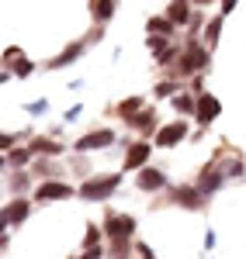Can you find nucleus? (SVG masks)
I'll return each mask as SVG.
<instances>
[{
	"instance_id": "15",
	"label": "nucleus",
	"mask_w": 246,
	"mask_h": 259,
	"mask_svg": "<svg viewBox=\"0 0 246 259\" xmlns=\"http://www.w3.org/2000/svg\"><path fill=\"white\" fill-rule=\"evenodd\" d=\"M115 7H118V0H90V14L97 21H108L115 14Z\"/></svg>"
},
{
	"instance_id": "9",
	"label": "nucleus",
	"mask_w": 246,
	"mask_h": 259,
	"mask_svg": "<svg viewBox=\"0 0 246 259\" xmlns=\"http://www.w3.org/2000/svg\"><path fill=\"white\" fill-rule=\"evenodd\" d=\"M219 111H222V104H219V97H212V94H205V97H198V121L201 124H208V121L219 118Z\"/></svg>"
},
{
	"instance_id": "7",
	"label": "nucleus",
	"mask_w": 246,
	"mask_h": 259,
	"mask_svg": "<svg viewBox=\"0 0 246 259\" xmlns=\"http://www.w3.org/2000/svg\"><path fill=\"white\" fill-rule=\"evenodd\" d=\"M115 142V135L108 132V128H101V132H90V135H83L80 142H77V149L80 152H87V149H108Z\"/></svg>"
},
{
	"instance_id": "16",
	"label": "nucleus",
	"mask_w": 246,
	"mask_h": 259,
	"mask_svg": "<svg viewBox=\"0 0 246 259\" xmlns=\"http://www.w3.org/2000/svg\"><path fill=\"white\" fill-rule=\"evenodd\" d=\"M173 21L170 18H149V35H160V38H170L173 35Z\"/></svg>"
},
{
	"instance_id": "5",
	"label": "nucleus",
	"mask_w": 246,
	"mask_h": 259,
	"mask_svg": "<svg viewBox=\"0 0 246 259\" xmlns=\"http://www.w3.org/2000/svg\"><path fill=\"white\" fill-rule=\"evenodd\" d=\"M181 139H187V124L184 121H173V124H163V128H160L156 145H160V149H170V145H177Z\"/></svg>"
},
{
	"instance_id": "22",
	"label": "nucleus",
	"mask_w": 246,
	"mask_h": 259,
	"mask_svg": "<svg viewBox=\"0 0 246 259\" xmlns=\"http://www.w3.org/2000/svg\"><path fill=\"white\" fill-rule=\"evenodd\" d=\"M14 73H18V76H28V73H31V62L18 59V62H14Z\"/></svg>"
},
{
	"instance_id": "21",
	"label": "nucleus",
	"mask_w": 246,
	"mask_h": 259,
	"mask_svg": "<svg viewBox=\"0 0 246 259\" xmlns=\"http://www.w3.org/2000/svg\"><path fill=\"white\" fill-rule=\"evenodd\" d=\"M31 152H49V156H56V152H59V145H56V142H35V145H31Z\"/></svg>"
},
{
	"instance_id": "17",
	"label": "nucleus",
	"mask_w": 246,
	"mask_h": 259,
	"mask_svg": "<svg viewBox=\"0 0 246 259\" xmlns=\"http://www.w3.org/2000/svg\"><path fill=\"white\" fill-rule=\"evenodd\" d=\"M139 107H143V97H128V100L118 104V114L128 121V118H135V111H139Z\"/></svg>"
},
{
	"instance_id": "24",
	"label": "nucleus",
	"mask_w": 246,
	"mask_h": 259,
	"mask_svg": "<svg viewBox=\"0 0 246 259\" xmlns=\"http://www.w3.org/2000/svg\"><path fill=\"white\" fill-rule=\"evenodd\" d=\"M173 90H177V83H160V94H163V97H170Z\"/></svg>"
},
{
	"instance_id": "12",
	"label": "nucleus",
	"mask_w": 246,
	"mask_h": 259,
	"mask_svg": "<svg viewBox=\"0 0 246 259\" xmlns=\"http://www.w3.org/2000/svg\"><path fill=\"white\" fill-rule=\"evenodd\" d=\"M222 177H226V173H222V169H215V166H212V169H205V173H201V180H198V190H201V194H215V190H219V183H222Z\"/></svg>"
},
{
	"instance_id": "1",
	"label": "nucleus",
	"mask_w": 246,
	"mask_h": 259,
	"mask_svg": "<svg viewBox=\"0 0 246 259\" xmlns=\"http://www.w3.org/2000/svg\"><path fill=\"white\" fill-rule=\"evenodd\" d=\"M118 183H122V177H118V173H111V177H94V180H87V183H83L80 197H87V200H104V197H111V194L118 190Z\"/></svg>"
},
{
	"instance_id": "14",
	"label": "nucleus",
	"mask_w": 246,
	"mask_h": 259,
	"mask_svg": "<svg viewBox=\"0 0 246 259\" xmlns=\"http://www.w3.org/2000/svg\"><path fill=\"white\" fill-rule=\"evenodd\" d=\"M166 18L173 21V24H187V21H191V7H187V0H170Z\"/></svg>"
},
{
	"instance_id": "8",
	"label": "nucleus",
	"mask_w": 246,
	"mask_h": 259,
	"mask_svg": "<svg viewBox=\"0 0 246 259\" xmlns=\"http://www.w3.org/2000/svg\"><path fill=\"white\" fill-rule=\"evenodd\" d=\"M173 204H184V207L194 211V207L205 204V194H201L198 187H177V190H173Z\"/></svg>"
},
{
	"instance_id": "20",
	"label": "nucleus",
	"mask_w": 246,
	"mask_h": 259,
	"mask_svg": "<svg viewBox=\"0 0 246 259\" xmlns=\"http://www.w3.org/2000/svg\"><path fill=\"white\" fill-rule=\"evenodd\" d=\"M156 121V114L153 111H143V114H135V118H128V124H135V128H149Z\"/></svg>"
},
{
	"instance_id": "11",
	"label": "nucleus",
	"mask_w": 246,
	"mask_h": 259,
	"mask_svg": "<svg viewBox=\"0 0 246 259\" xmlns=\"http://www.w3.org/2000/svg\"><path fill=\"white\" fill-rule=\"evenodd\" d=\"M135 183H139V190H160V187L166 183V177L160 173V169L149 166V169H139V180H135Z\"/></svg>"
},
{
	"instance_id": "23",
	"label": "nucleus",
	"mask_w": 246,
	"mask_h": 259,
	"mask_svg": "<svg viewBox=\"0 0 246 259\" xmlns=\"http://www.w3.org/2000/svg\"><path fill=\"white\" fill-rule=\"evenodd\" d=\"M45 107H49V104H45V100H35V104H28V114H42V111H45Z\"/></svg>"
},
{
	"instance_id": "3",
	"label": "nucleus",
	"mask_w": 246,
	"mask_h": 259,
	"mask_svg": "<svg viewBox=\"0 0 246 259\" xmlns=\"http://www.w3.org/2000/svg\"><path fill=\"white\" fill-rule=\"evenodd\" d=\"M104 232H108L115 242H122V239H128V235L135 232V221L128 218V214H108V218H104Z\"/></svg>"
},
{
	"instance_id": "18",
	"label": "nucleus",
	"mask_w": 246,
	"mask_h": 259,
	"mask_svg": "<svg viewBox=\"0 0 246 259\" xmlns=\"http://www.w3.org/2000/svg\"><path fill=\"white\" fill-rule=\"evenodd\" d=\"M219 31H222V18H215L212 24L205 28V38H208V49H215V41H219Z\"/></svg>"
},
{
	"instance_id": "4",
	"label": "nucleus",
	"mask_w": 246,
	"mask_h": 259,
	"mask_svg": "<svg viewBox=\"0 0 246 259\" xmlns=\"http://www.w3.org/2000/svg\"><path fill=\"white\" fill-rule=\"evenodd\" d=\"M73 194H77V190H73L69 183H59V180H42L39 190H35L39 200H66V197H73Z\"/></svg>"
},
{
	"instance_id": "10",
	"label": "nucleus",
	"mask_w": 246,
	"mask_h": 259,
	"mask_svg": "<svg viewBox=\"0 0 246 259\" xmlns=\"http://www.w3.org/2000/svg\"><path fill=\"white\" fill-rule=\"evenodd\" d=\"M83 49H87V38H83V41H73L69 49H62L59 56H56V59L49 62V69H59V66H66V62H77V59H80V52H83Z\"/></svg>"
},
{
	"instance_id": "13",
	"label": "nucleus",
	"mask_w": 246,
	"mask_h": 259,
	"mask_svg": "<svg viewBox=\"0 0 246 259\" xmlns=\"http://www.w3.org/2000/svg\"><path fill=\"white\" fill-rule=\"evenodd\" d=\"M24 218H28V200H14V204L4 207V221L7 225H21Z\"/></svg>"
},
{
	"instance_id": "19",
	"label": "nucleus",
	"mask_w": 246,
	"mask_h": 259,
	"mask_svg": "<svg viewBox=\"0 0 246 259\" xmlns=\"http://www.w3.org/2000/svg\"><path fill=\"white\" fill-rule=\"evenodd\" d=\"M173 107L184 111V114H191V111L198 114V100H191V97H173Z\"/></svg>"
},
{
	"instance_id": "2",
	"label": "nucleus",
	"mask_w": 246,
	"mask_h": 259,
	"mask_svg": "<svg viewBox=\"0 0 246 259\" xmlns=\"http://www.w3.org/2000/svg\"><path fill=\"white\" fill-rule=\"evenodd\" d=\"M205 66H208V49L191 41L184 49V56H181V73H194V69H205Z\"/></svg>"
},
{
	"instance_id": "26",
	"label": "nucleus",
	"mask_w": 246,
	"mask_h": 259,
	"mask_svg": "<svg viewBox=\"0 0 246 259\" xmlns=\"http://www.w3.org/2000/svg\"><path fill=\"white\" fill-rule=\"evenodd\" d=\"M232 7H236V0H222V14H229Z\"/></svg>"
},
{
	"instance_id": "6",
	"label": "nucleus",
	"mask_w": 246,
	"mask_h": 259,
	"mask_svg": "<svg viewBox=\"0 0 246 259\" xmlns=\"http://www.w3.org/2000/svg\"><path fill=\"white\" fill-rule=\"evenodd\" d=\"M149 152H153L149 142H135V145L125 152V169H143L146 159H149Z\"/></svg>"
},
{
	"instance_id": "25",
	"label": "nucleus",
	"mask_w": 246,
	"mask_h": 259,
	"mask_svg": "<svg viewBox=\"0 0 246 259\" xmlns=\"http://www.w3.org/2000/svg\"><path fill=\"white\" fill-rule=\"evenodd\" d=\"M11 162H18V166H21V162H28V152H14V156H11Z\"/></svg>"
}]
</instances>
